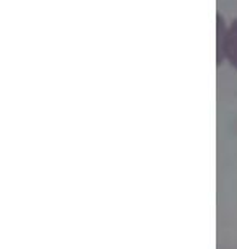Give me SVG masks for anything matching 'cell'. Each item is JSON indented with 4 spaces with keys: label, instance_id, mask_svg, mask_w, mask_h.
<instances>
[{
    "label": "cell",
    "instance_id": "obj_1",
    "mask_svg": "<svg viewBox=\"0 0 237 249\" xmlns=\"http://www.w3.org/2000/svg\"><path fill=\"white\" fill-rule=\"evenodd\" d=\"M220 53L237 70V18L231 23L220 41Z\"/></svg>",
    "mask_w": 237,
    "mask_h": 249
}]
</instances>
